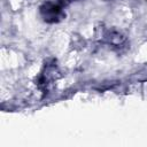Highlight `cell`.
<instances>
[{
	"instance_id": "2",
	"label": "cell",
	"mask_w": 147,
	"mask_h": 147,
	"mask_svg": "<svg viewBox=\"0 0 147 147\" xmlns=\"http://www.w3.org/2000/svg\"><path fill=\"white\" fill-rule=\"evenodd\" d=\"M63 1H64V0H63ZM68 1H71V0H68Z\"/></svg>"
},
{
	"instance_id": "1",
	"label": "cell",
	"mask_w": 147,
	"mask_h": 147,
	"mask_svg": "<svg viewBox=\"0 0 147 147\" xmlns=\"http://www.w3.org/2000/svg\"><path fill=\"white\" fill-rule=\"evenodd\" d=\"M40 14L45 22L54 23L59 22L63 18L64 14L59 5H55L53 2H46L40 7Z\"/></svg>"
}]
</instances>
